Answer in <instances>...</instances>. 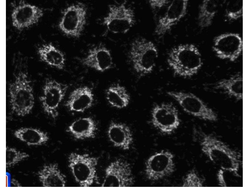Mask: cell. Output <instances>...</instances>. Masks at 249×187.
<instances>
[{
    "label": "cell",
    "mask_w": 249,
    "mask_h": 187,
    "mask_svg": "<svg viewBox=\"0 0 249 187\" xmlns=\"http://www.w3.org/2000/svg\"><path fill=\"white\" fill-rule=\"evenodd\" d=\"M194 136L202 151L211 161L220 169L238 172L241 162L238 152L211 134L196 130Z\"/></svg>",
    "instance_id": "6da1fadb"
},
{
    "label": "cell",
    "mask_w": 249,
    "mask_h": 187,
    "mask_svg": "<svg viewBox=\"0 0 249 187\" xmlns=\"http://www.w3.org/2000/svg\"><path fill=\"white\" fill-rule=\"evenodd\" d=\"M167 61L174 73L184 77L195 74L201 67V55L193 44H181L172 48L168 55Z\"/></svg>",
    "instance_id": "7a4b0ae2"
},
{
    "label": "cell",
    "mask_w": 249,
    "mask_h": 187,
    "mask_svg": "<svg viewBox=\"0 0 249 187\" xmlns=\"http://www.w3.org/2000/svg\"><path fill=\"white\" fill-rule=\"evenodd\" d=\"M12 111L21 117L30 113L35 104L33 88L31 81L24 72L19 71L9 88Z\"/></svg>",
    "instance_id": "3957f363"
},
{
    "label": "cell",
    "mask_w": 249,
    "mask_h": 187,
    "mask_svg": "<svg viewBox=\"0 0 249 187\" xmlns=\"http://www.w3.org/2000/svg\"><path fill=\"white\" fill-rule=\"evenodd\" d=\"M129 55L135 70L140 75H145L153 70L158 53L157 48L152 41L139 37L131 43Z\"/></svg>",
    "instance_id": "277c9868"
},
{
    "label": "cell",
    "mask_w": 249,
    "mask_h": 187,
    "mask_svg": "<svg viewBox=\"0 0 249 187\" xmlns=\"http://www.w3.org/2000/svg\"><path fill=\"white\" fill-rule=\"evenodd\" d=\"M99 157L88 154L72 152L68 156V167L76 181L81 187H87L93 183Z\"/></svg>",
    "instance_id": "5b68a950"
},
{
    "label": "cell",
    "mask_w": 249,
    "mask_h": 187,
    "mask_svg": "<svg viewBox=\"0 0 249 187\" xmlns=\"http://www.w3.org/2000/svg\"><path fill=\"white\" fill-rule=\"evenodd\" d=\"M109 12L103 20V24L108 30L114 34H125L135 22L134 11L127 7L126 2L109 5Z\"/></svg>",
    "instance_id": "8992f818"
},
{
    "label": "cell",
    "mask_w": 249,
    "mask_h": 187,
    "mask_svg": "<svg viewBox=\"0 0 249 187\" xmlns=\"http://www.w3.org/2000/svg\"><path fill=\"white\" fill-rule=\"evenodd\" d=\"M87 10L86 5L81 2L67 7L63 12L59 28L67 36L79 38L86 24Z\"/></svg>",
    "instance_id": "52a82bcc"
},
{
    "label": "cell",
    "mask_w": 249,
    "mask_h": 187,
    "mask_svg": "<svg viewBox=\"0 0 249 187\" xmlns=\"http://www.w3.org/2000/svg\"><path fill=\"white\" fill-rule=\"evenodd\" d=\"M167 94L176 101L187 113L201 119L215 121L216 113L199 98L189 93L170 91Z\"/></svg>",
    "instance_id": "ba28073f"
},
{
    "label": "cell",
    "mask_w": 249,
    "mask_h": 187,
    "mask_svg": "<svg viewBox=\"0 0 249 187\" xmlns=\"http://www.w3.org/2000/svg\"><path fill=\"white\" fill-rule=\"evenodd\" d=\"M175 167L174 155L169 151L163 150L153 155L147 159L145 171L148 180L157 181L171 175Z\"/></svg>",
    "instance_id": "9c48e42d"
},
{
    "label": "cell",
    "mask_w": 249,
    "mask_h": 187,
    "mask_svg": "<svg viewBox=\"0 0 249 187\" xmlns=\"http://www.w3.org/2000/svg\"><path fill=\"white\" fill-rule=\"evenodd\" d=\"M151 118L153 126L167 135L171 134L180 124L178 111L171 103L156 105L152 109Z\"/></svg>",
    "instance_id": "30bf717a"
},
{
    "label": "cell",
    "mask_w": 249,
    "mask_h": 187,
    "mask_svg": "<svg viewBox=\"0 0 249 187\" xmlns=\"http://www.w3.org/2000/svg\"><path fill=\"white\" fill-rule=\"evenodd\" d=\"M68 86L49 78L46 79L43 94L40 98L44 110L54 119L58 116V108L63 99Z\"/></svg>",
    "instance_id": "8fae6325"
},
{
    "label": "cell",
    "mask_w": 249,
    "mask_h": 187,
    "mask_svg": "<svg viewBox=\"0 0 249 187\" xmlns=\"http://www.w3.org/2000/svg\"><path fill=\"white\" fill-rule=\"evenodd\" d=\"M134 180L130 164L127 161L118 159L111 162L105 170L102 187H129Z\"/></svg>",
    "instance_id": "7c38bea8"
},
{
    "label": "cell",
    "mask_w": 249,
    "mask_h": 187,
    "mask_svg": "<svg viewBox=\"0 0 249 187\" xmlns=\"http://www.w3.org/2000/svg\"><path fill=\"white\" fill-rule=\"evenodd\" d=\"M213 49L218 58L234 61L238 58L242 52V40L237 33L221 34L214 38Z\"/></svg>",
    "instance_id": "4fadbf2b"
},
{
    "label": "cell",
    "mask_w": 249,
    "mask_h": 187,
    "mask_svg": "<svg viewBox=\"0 0 249 187\" xmlns=\"http://www.w3.org/2000/svg\"><path fill=\"white\" fill-rule=\"evenodd\" d=\"M188 0H175L169 5L164 15L159 20L155 29L158 36L165 34L186 15Z\"/></svg>",
    "instance_id": "5bb4252c"
},
{
    "label": "cell",
    "mask_w": 249,
    "mask_h": 187,
    "mask_svg": "<svg viewBox=\"0 0 249 187\" xmlns=\"http://www.w3.org/2000/svg\"><path fill=\"white\" fill-rule=\"evenodd\" d=\"M39 7L28 3L19 5L12 10V25L19 30L28 28L37 23L43 15Z\"/></svg>",
    "instance_id": "9a60e30c"
},
{
    "label": "cell",
    "mask_w": 249,
    "mask_h": 187,
    "mask_svg": "<svg viewBox=\"0 0 249 187\" xmlns=\"http://www.w3.org/2000/svg\"><path fill=\"white\" fill-rule=\"evenodd\" d=\"M80 62L85 66L101 72L110 69L113 65L110 50L101 43L90 49Z\"/></svg>",
    "instance_id": "2e32d148"
},
{
    "label": "cell",
    "mask_w": 249,
    "mask_h": 187,
    "mask_svg": "<svg viewBox=\"0 0 249 187\" xmlns=\"http://www.w3.org/2000/svg\"><path fill=\"white\" fill-rule=\"evenodd\" d=\"M108 138L115 147L128 150L133 142L132 133L126 124L110 122L107 132Z\"/></svg>",
    "instance_id": "e0dca14e"
},
{
    "label": "cell",
    "mask_w": 249,
    "mask_h": 187,
    "mask_svg": "<svg viewBox=\"0 0 249 187\" xmlns=\"http://www.w3.org/2000/svg\"><path fill=\"white\" fill-rule=\"evenodd\" d=\"M93 101L92 89L84 86L78 88L71 93L65 106L71 111L82 112L92 106Z\"/></svg>",
    "instance_id": "ac0fdd59"
},
{
    "label": "cell",
    "mask_w": 249,
    "mask_h": 187,
    "mask_svg": "<svg viewBox=\"0 0 249 187\" xmlns=\"http://www.w3.org/2000/svg\"><path fill=\"white\" fill-rule=\"evenodd\" d=\"M97 125L90 117H83L76 120L68 127L67 131L78 140L94 138L96 135Z\"/></svg>",
    "instance_id": "d6986e66"
},
{
    "label": "cell",
    "mask_w": 249,
    "mask_h": 187,
    "mask_svg": "<svg viewBox=\"0 0 249 187\" xmlns=\"http://www.w3.org/2000/svg\"><path fill=\"white\" fill-rule=\"evenodd\" d=\"M39 180L44 187H64L66 180L57 163L45 165L38 173Z\"/></svg>",
    "instance_id": "ffe728a7"
},
{
    "label": "cell",
    "mask_w": 249,
    "mask_h": 187,
    "mask_svg": "<svg viewBox=\"0 0 249 187\" xmlns=\"http://www.w3.org/2000/svg\"><path fill=\"white\" fill-rule=\"evenodd\" d=\"M222 2L217 0H204L202 2L198 16L199 24L201 27L206 28L211 26Z\"/></svg>",
    "instance_id": "44dd1931"
},
{
    "label": "cell",
    "mask_w": 249,
    "mask_h": 187,
    "mask_svg": "<svg viewBox=\"0 0 249 187\" xmlns=\"http://www.w3.org/2000/svg\"><path fill=\"white\" fill-rule=\"evenodd\" d=\"M38 53L42 60L49 65L60 70L64 68V55L52 44L43 45L38 48Z\"/></svg>",
    "instance_id": "7402d4cb"
},
{
    "label": "cell",
    "mask_w": 249,
    "mask_h": 187,
    "mask_svg": "<svg viewBox=\"0 0 249 187\" xmlns=\"http://www.w3.org/2000/svg\"><path fill=\"white\" fill-rule=\"evenodd\" d=\"M15 136L28 146L40 145L46 142L49 138L47 133L32 128H22L16 130Z\"/></svg>",
    "instance_id": "603a6c76"
},
{
    "label": "cell",
    "mask_w": 249,
    "mask_h": 187,
    "mask_svg": "<svg viewBox=\"0 0 249 187\" xmlns=\"http://www.w3.org/2000/svg\"><path fill=\"white\" fill-rule=\"evenodd\" d=\"M216 88L225 91L238 100H241L243 98L242 75L237 74L229 78L222 79L217 83Z\"/></svg>",
    "instance_id": "cb8c5ba5"
},
{
    "label": "cell",
    "mask_w": 249,
    "mask_h": 187,
    "mask_svg": "<svg viewBox=\"0 0 249 187\" xmlns=\"http://www.w3.org/2000/svg\"><path fill=\"white\" fill-rule=\"evenodd\" d=\"M106 97L111 105L119 108L127 106L130 100V95L125 88L119 84L109 87L106 91Z\"/></svg>",
    "instance_id": "d4e9b609"
},
{
    "label": "cell",
    "mask_w": 249,
    "mask_h": 187,
    "mask_svg": "<svg viewBox=\"0 0 249 187\" xmlns=\"http://www.w3.org/2000/svg\"><path fill=\"white\" fill-rule=\"evenodd\" d=\"M241 176L238 172L220 169L217 174L218 185L222 187L239 185Z\"/></svg>",
    "instance_id": "484cf974"
},
{
    "label": "cell",
    "mask_w": 249,
    "mask_h": 187,
    "mask_svg": "<svg viewBox=\"0 0 249 187\" xmlns=\"http://www.w3.org/2000/svg\"><path fill=\"white\" fill-rule=\"evenodd\" d=\"M227 17L230 20H236L243 16V0H233L227 2L225 8Z\"/></svg>",
    "instance_id": "4316f807"
},
{
    "label": "cell",
    "mask_w": 249,
    "mask_h": 187,
    "mask_svg": "<svg viewBox=\"0 0 249 187\" xmlns=\"http://www.w3.org/2000/svg\"><path fill=\"white\" fill-rule=\"evenodd\" d=\"M29 156V155L26 152H22L17 150L15 148L7 146L6 147V167L13 166Z\"/></svg>",
    "instance_id": "83f0119b"
},
{
    "label": "cell",
    "mask_w": 249,
    "mask_h": 187,
    "mask_svg": "<svg viewBox=\"0 0 249 187\" xmlns=\"http://www.w3.org/2000/svg\"><path fill=\"white\" fill-rule=\"evenodd\" d=\"M204 179L195 171L189 172L183 178L182 186L187 187H200L204 186Z\"/></svg>",
    "instance_id": "f1b7e54d"
},
{
    "label": "cell",
    "mask_w": 249,
    "mask_h": 187,
    "mask_svg": "<svg viewBox=\"0 0 249 187\" xmlns=\"http://www.w3.org/2000/svg\"><path fill=\"white\" fill-rule=\"evenodd\" d=\"M170 2L167 0H149L148 1L150 6L154 9H160Z\"/></svg>",
    "instance_id": "f546056e"
},
{
    "label": "cell",
    "mask_w": 249,
    "mask_h": 187,
    "mask_svg": "<svg viewBox=\"0 0 249 187\" xmlns=\"http://www.w3.org/2000/svg\"><path fill=\"white\" fill-rule=\"evenodd\" d=\"M11 183L13 185L16 186L21 187L22 186L21 184L16 180L13 178L11 180Z\"/></svg>",
    "instance_id": "4dcf8cb0"
}]
</instances>
